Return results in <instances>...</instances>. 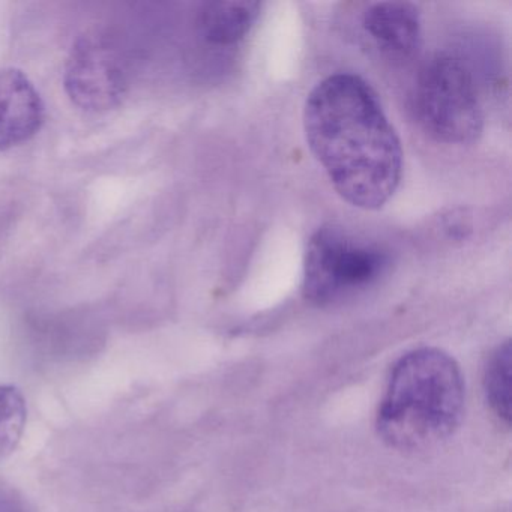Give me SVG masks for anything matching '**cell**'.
<instances>
[{
    "label": "cell",
    "instance_id": "9",
    "mask_svg": "<svg viewBox=\"0 0 512 512\" xmlns=\"http://www.w3.org/2000/svg\"><path fill=\"white\" fill-rule=\"evenodd\" d=\"M511 359V343L505 341L491 353L484 373L488 406L506 425L511 421Z\"/></svg>",
    "mask_w": 512,
    "mask_h": 512
},
{
    "label": "cell",
    "instance_id": "5",
    "mask_svg": "<svg viewBox=\"0 0 512 512\" xmlns=\"http://www.w3.org/2000/svg\"><path fill=\"white\" fill-rule=\"evenodd\" d=\"M125 73L118 53L101 38L80 41L68 59L65 88L85 110H110L124 97Z\"/></svg>",
    "mask_w": 512,
    "mask_h": 512
},
{
    "label": "cell",
    "instance_id": "10",
    "mask_svg": "<svg viewBox=\"0 0 512 512\" xmlns=\"http://www.w3.org/2000/svg\"><path fill=\"white\" fill-rule=\"evenodd\" d=\"M28 409L22 392L14 386H0V460L7 458L25 433Z\"/></svg>",
    "mask_w": 512,
    "mask_h": 512
},
{
    "label": "cell",
    "instance_id": "4",
    "mask_svg": "<svg viewBox=\"0 0 512 512\" xmlns=\"http://www.w3.org/2000/svg\"><path fill=\"white\" fill-rule=\"evenodd\" d=\"M413 100L419 124L433 139L467 145L481 136L484 110L478 86L457 56H433L419 73Z\"/></svg>",
    "mask_w": 512,
    "mask_h": 512
},
{
    "label": "cell",
    "instance_id": "6",
    "mask_svg": "<svg viewBox=\"0 0 512 512\" xmlns=\"http://www.w3.org/2000/svg\"><path fill=\"white\" fill-rule=\"evenodd\" d=\"M44 104L19 70H0V151L31 140L43 127Z\"/></svg>",
    "mask_w": 512,
    "mask_h": 512
},
{
    "label": "cell",
    "instance_id": "11",
    "mask_svg": "<svg viewBox=\"0 0 512 512\" xmlns=\"http://www.w3.org/2000/svg\"><path fill=\"white\" fill-rule=\"evenodd\" d=\"M0 512H28V509L19 497L5 488H0Z\"/></svg>",
    "mask_w": 512,
    "mask_h": 512
},
{
    "label": "cell",
    "instance_id": "2",
    "mask_svg": "<svg viewBox=\"0 0 512 512\" xmlns=\"http://www.w3.org/2000/svg\"><path fill=\"white\" fill-rule=\"evenodd\" d=\"M463 409V374L457 362L436 347H421L392 367L377 430L394 448L424 449L451 436Z\"/></svg>",
    "mask_w": 512,
    "mask_h": 512
},
{
    "label": "cell",
    "instance_id": "1",
    "mask_svg": "<svg viewBox=\"0 0 512 512\" xmlns=\"http://www.w3.org/2000/svg\"><path fill=\"white\" fill-rule=\"evenodd\" d=\"M308 146L341 199L374 211L397 191L403 173L400 139L376 92L361 77H326L304 109Z\"/></svg>",
    "mask_w": 512,
    "mask_h": 512
},
{
    "label": "cell",
    "instance_id": "7",
    "mask_svg": "<svg viewBox=\"0 0 512 512\" xmlns=\"http://www.w3.org/2000/svg\"><path fill=\"white\" fill-rule=\"evenodd\" d=\"M362 28L374 46L394 61H407L422 43L421 14L409 2H379L362 16Z\"/></svg>",
    "mask_w": 512,
    "mask_h": 512
},
{
    "label": "cell",
    "instance_id": "3",
    "mask_svg": "<svg viewBox=\"0 0 512 512\" xmlns=\"http://www.w3.org/2000/svg\"><path fill=\"white\" fill-rule=\"evenodd\" d=\"M388 268L389 256L382 248L341 227L325 226L308 242L302 293L317 307L340 304L370 289Z\"/></svg>",
    "mask_w": 512,
    "mask_h": 512
},
{
    "label": "cell",
    "instance_id": "8",
    "mask_svg": "<svg viewBox=\"0 0 512 512\" xmlns=\"http://www.w3.org/2000/svg\"><path fill=\"white\" fill-rule=\"evenodd\" d=\"M259 2H209L200 8L197 32L211 46L227 47L244 40L260 16Z\"/></svg>",
    "mask_w": 512,
    "mask_h": 512
}]
</instances>
